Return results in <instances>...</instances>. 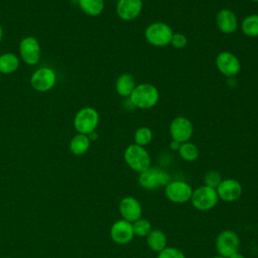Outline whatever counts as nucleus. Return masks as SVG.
Segmentation results:
<instances>
[{"instance_id":"39448f33","label":"nucleus","mask_w":258,"mask_h":258,"mask_svg":"<svg viewBox=\"0 0 258 258\" xmlns=\"http://www.w3.org/2000/svg\"><path fill=\"white\" fill-rule=\"evenodd\" d=\"M170 175L157 167H149L139 173V185L148 190H154L165 186L170 181Z\"/></svg>"},{"instance_id":"473e14b6","label":"nucleus","mask_w":258,"mask_h":258,"mask_svg":"<svg viewBox=\"0 0 258 258\" xmlns=\"http://www.w3.org/2000/svg\"><path fill=\"white\" fill-rule=\"evenodd\" d=\"M2 38H3V28H2V26L0 24V41L2 40Z\"/></svg>"},{"instance_id":"f3484780","label":"nucleus","mask_w":258,"mask_h":258,"mask_svg":"<svg viewBox=\"0 0 258 258\" xmlns=\"http://www.w3.org/2000/svg\"><path fill=\"white\" fill-rule=\"evenodd\" d=\"M216 22L219 30L225 34H231L235 32L239 25L237 15L234 11L228 8L221 9L218 12L216 16Z\"/></svg>"},{"instance_id":"72a5a7b5","label":"nucleus","mask_w":258,"mask_h":258,"mask_svg":"<svg viewBox=\"0 0 258 258\" xmlns=\"http://www.w3.org/2000/svg\"><path fill=\"white\" fill-rule=\"evenodd\" d=\"M212 258H225V257H223V256H221V255H218V256H214V257H212Z\"/></svg>"},{"instance_id":"dca6fc26","label":"nucleus","mask_w":258,"mask_h":258,"mask_svg":"<svg viewBox=\"0 0 258 258\" xmlns=\"http://www.w3.org/2000/svg\"><path fill=\"white\" fill-rule=\"evenodd\" d=\"M119 212L123 220L132 223L141 218L142 208L135 198L126 197L122 199L119 204Z\"/></svg>"},{"instance_id":"4468645a","label":"nucleus","mask_w":258,"mask_h":258,"mask_svg":"<svg viewBox=\"0 0 258 258\" xmlns=\"http://www.w3.org/2000/svg\"><path fill=\"white\" fill-rule=\"evenodd\" d=\"M219 199L226 203L235 202L242 195L241 183L234 178L223 179L216 188Z\"/></svg>"},{"instance_id":"4be33fe9","label":"nucleus","mask_w":258,"mask_h":258,"mask_svg":"<svg viewBox=\"0 0 258 258\" xmlns=\"http://www.w3.org/2000/svg\"><path fill=\"white\" fill-rule=\"evenodd\" d=\"M81 10L89 16L100 15L105 7L104 0H78Z\"/></svg>"},{"instance_id":"9b49d317","label":"nucleus","mask_w":258,"mask_h":258,"mask_svg":"<svg viewBox=\"0 0 258 258\" xmlns=\"http://www.w3.org/2000/svg\"><path fill=\"white\" fill-rule=\"evenodd\" d=\"M169 133L172 140L183 143L189 141L194 133L191 121L184 116L175 117L169 125Z\"/></svg>"},{"instance_id":"9d476101","label":"nucleus","mask_w":258,"mask_h":258,"mask_svg":"<svg viewBox=\"0 0 258 258\" xmlns=\"http://www.w3.org/2000/svg\"><path fill=\"white\" fill-rule=\"evenodd\" d=\"M192 195L191 186L183 180H170L165 185L166 198L175 204H183L190 200Z\"/></svg>"},{"instance_id":"c9c22d12","label":"nucleus","mask_w":258,"mask_h":258,"mask_svg":"<svg viewBox=\"0 0 258 258\" xmlns=\"http://www.w3.org/2000/svg\"><path fill=\"white\" fill-rule=\"evenodd\" d=\"M4 258H11V257H4Z\"/></svg>"},{"instance_id":"c85d7f7f","label":"nucleus","mask_w":258,"mask_h":258,"mask_svg":"<svg viewBox=\"0 0 258 258\" xmlns=\"http://www.w3.org/2000/svg\"><path fill=\"white\" fill-rule=\"evenodd\" d=\"M170 44L175 47V48H183L186 44H187V38L186 36L181 33V32H175L173 33L172 37H171V41H170Z\"/></svg>"},{"instance_id":"f03ea898","label":"nucleus","mask_w":258,"mask_h":258,"mask_svg":"<svg viewBox=\"0 0 258 258\" xmlns=\"http://www.w3.org/2000/svg\"><path fill=\"white\" fill-rule=\"evenodd\" d=\"M173 33L172 28L168 24L157 21L150 23L145 28L144 36L149 44L157 47H163L170 44Z\"/></svg>"},{"instance_id":"e433bc0d","label":"nucleus","mask_w":258,"mask_h":258,"mask_svg":"<svg viewBox=\"0 0 258 258\" xmlns=\"http://www.w3.org/2000/svg\"><path fill=\"white\" fill-rule=\"evenodd\" d=\"M0 77H1V74H0Z\"/></svg>"},{"instance_id":"aec40b11","label":"nucleus","mask_w":258,"mask_h":258,"mask_svg":"<svg viewBox=\"0 0 258 258\" xmlns=\"http://www.w3.org/2000/svg\"><path fill=\"white\" fill-rule=\"evenodd\" d=\"M20 60L13 52H4L0 54V74L9 75L17 71Z\"/></svg>"},{"instance_id":"20e7f679","label":"nucleus","mask_w":258,"mask_h":258,"mask_svg":"<svg viewBox=\"0 0 258 258\" xmlns=\"http://www.w3.org/2000/svg\"><path fill=\"white\" fill-rule=\"evenodd\" d=\"M100 116L93 107H84L80 109L74 117V127L78 133L90 134L95 131L99 125Z\"/></svg>"},{"instance_id":"2f4dec72","label":"nucleus","mask_w":258,"mask_h":258,"mask_svg":"<svg viewBox=\"0 0 258 258\" xmlns=\"http://www.w3.org/2000/svg\"><path fill=\"white\" fill-rule=\"evenodd\" d=\"M229 258H245V257H244V255H242V254H240V253L237 252V253L231 255Z\"/></svg>"},{"instance_id":"a211bd4d","label":"nucleus","mask_w":258,"mask_h":258,"mask_svg":"<svg viewBox=\"0 0 258 258\" xmlns=\"http://www.w3.org/2000/svg\"><path fill=\"white\" fill-rule=\"evenodd\" d=\"M136 87V83H135V79L133 77V75L129 74V73H124L121 74L115 83V89L116 92L119 96L121 97H128L131 95L132 91L134 90V88Z\"/></svg>"},{"instance_id":"b1692460","label":"nucleus","mask_w":258,"mask_h":258,"mask_svg":"<svg viewBox=\"0 0 258 258\" xmlns=\"http://www.w3.org/2000/svg\"><path fill=\"white\" fill-rule=\"evenodd\" d=\"M178 154L183 160L191 162V161H195L196 159H198L199 149L196 144H194L192 142L186 141V142H183L180 144L179 149H178Z\"/></svg>"},{"instance_id":"2eb2a0df","label":"nucleus","mask_w":258,"mask_h":258,"mask_svg":"<svg viewBox=\"0 0 258 258\" xmlns=\"http://www.w3.org/2000/svg\"><path fill=\"white\" fill-rule=\"evenodd\" d=\"M110 236L112 240L117 244H128L134 237L132 224L123 219L116 221L110 229Z\"/></svg>"},{"instance_id":"f704fd0d","label":"nucleus","mask_w":258,"mask_h":258,"mask_svg":"<svg viewBox=\"0 0 258 258\" xmlns=\"http://www.w3.org/2000/svg\"><path fill=\"white\" fill-rule=\"evenodd\" d=\"M250 1H252V2H258V0H250Z\"/></svg>"},{"instance_id":"cd10ccee","label":"nucleus","mask_w":258,"mask_h":258,"mask_svg":"<svg viewBox=\"0 0 258 258\" xmlns=\"http://www.w3.org/2000/svg\"><path fill=\"white\" fill-rule=\"evenodd\" d=\"M157 258H185L181 250L173 247H165L163 250L158 252Z\"/></svg>"},{"instance_id":"5701e85b","label":"nucleus","mask_w":258,"mask_h":258,"mask_svg":"<svg viewBox=\"0 0 258 258\" xmlns=\"http://www.w3.org/2000/svg\"><path fill=\"white\" fill-rule=\"evenodd\" d=\"M241 30L248 37L258 36V14H251L241 22Z\"/></svg>"},{"instance_id":"bb28decb","label":"nucleus","mask_w":258,"mask_h":258,"mask_svg":"<svg viewBox=\"0 0 258 258\" xmlns=\"http://www.w3.org/2000/svg\"><path fill=\"white\" fill-rule=\"evenodd\" d=\"M221 181H222V176H221L220 172H218L216 170H210L204 176L205 185L213 187V188H217Z\"/></svg>"},{"instance_id":"c756f323","label":"nucleus","mask_w":258,"mask_h":258,"mask_svg":"<svg viewBox=\"0 0 258 258\" xmlns=\"http://www.w3.org/2000/svg\"><path fill=\"white\" fill-rule=\"evenodd\" d=\"M180 144H181V143H179L178 141L172 140V141L169 143V147H170V149H171V150H174V151H178Z\"/></svg>"},{"instance_id":"f8f14e48","label":"nucleus","mask_w":258,"mask_h":258,"mask_svg":"<svg viewBox=\"0 0 258 258\" xmlns=\"http://www.w3.org/2000/svg\"><path fill=\"white\" fill-rule=\"evenodd\" d=\"M216 67L222 75L228 78L237 76L241 71V62L238 56L230 51H222L217 55Z\"/></svg>"},{"instance_id":"7ed1b4c3","label":"nucleus","mask_w":258,"mask_h":258,"mask_svg":"<svg viewBox=\"0 0 258 258\" xmlns=\"http://www.w3.org/2000/svg\"><path fill=\"white\" fill-rule=\"evenodd\" d=\"M124 159L127 165L137 172H142L150 167L151 159L148 151L140 145L130 144L124 151Z\"/></svg>"},{"instance_id":"f257e3e1","label":"nucleus","mask_w":258,"mask_h":258,"mask_svg":"<svg viewBox=\"0 0 258 258\" xmlns=\"http://www.w3.org/2000/svg\"><path fill=\"white\" fill-rule=\"evenodd\" d=\"M158 100L159 92L157 88L148 83L136 85L129 96V102L131 105L138 109H150L157 104Z\"/></svg>"},{"instance_id":"393cba45","label":"nucleus","mask_w":258,"mask_h":258,"mask_svg":"<svg viewBox=\"0 0 258 258\" xmlns=\"http://www.w3.org/2000/svg\"><path fill=\"white\" fill-rule=\"evenodd\" d=\"M152 137H153L152 130L149 127H146V126L139 127L134 133L135 144L143 146V147L151 142Z\"/></svg>"},{"instance_id":"0eeeda50","label":"nucleus","mask_w":258,"mask_h":258,"mask_svg":"<svg viewBox=\"0 0 258 258\" xmlns=\"http://www.w3.org/2000/svg\"><path fill=\"white\" fill-rule=\"evenodd\" d=\"M56 84V74L48 67L37 69L30 77L31 87L40 93L50 91Z\"/></svg>"},{"instance_id":"412c9836","label":"nucleus","mask_w":258,"mask_h":258,"mask_svg":"<svg viewBox=\"0 0 258 258\" xmlns=\"http://www.w3.org/2000/svg\"><path fill=\"white\" fill-rule=\"evenodd\" d=\"M166 236L163 231L159 229L151 230L147 235V245L154 252H160L166 247Z\"/></svg>"},{"instance_id":"1a4fd4ad","label":"nucleus","mask_w":258,"mask_h":258,"mask_svg":"<svg viewBox=\"0 0 258 258\" xmlns=\"http://www.w3.org/2000/svg\"><path fill=\"white\" fill-rule=\"evenodd\" d=\"M240 240L238 235L232 230L222 231L216 240V248L219 255L229 258L231 255L238 252Z\"/></svg>"},{"instance_id":"6e6552de","label":"nucleus","mask_w":258,"mask_h":258,"mask_svg":"<svg viewBox=\"0 0 258 258\" xmlns=\"http://www.w3.org/2000/svg\"><path fill=\"white\" fill-rule=\"evenodd\" d=\"M20 58L28 66L38 63L41 57V47L34 36H26L19 42Z\"/></svg>"},{"instance_id":"6ab92c4d","label":"nucleus","mask_w":258,"mask_h":258,"mask_svg":"<svg viewBox=\"0 0 258 258\" xmlns=\"http://www.w3.org/2000/svg\"><path fill=\"white\" fill-rule=\"evenodd\" d=\"M90 144L91 140L89 139L88 135L78 133L71 139L69 149L74 155H83L90 148Z\"/></svg>"},{"instance_id":"423d86ee","label":"nucleus","mask_w":258,"mask_h":258,"mask_svg":"<svg viewBox=\"0 0 258 258\" xmlns=\"http://www.w3.org/2000/svg\"><path fill=\"white\" fill-rule=\"evenodd\" d=\"M219 201V197L216 188L202 185L192 190L190 198L191 205L199 211H209L213 209Z\"/></svg>"},{"instance_id":"7c9ffc66","label":"nucleus","mask_w":258,"mask_h":258,"mask_svg":"<svg viewBox=\"0 0 258 258\" xmlns=\"http://www.w3.org/2000/svg\"><path fill=\"white\" fill-rule=\"evenodd\" d=\"M88 137H89V139L92 141V140H96L97 138H98V134L96 133V131H93V132H91L90 134H88Z\"/></svg>"},{"instance_id":"a878e982","label":"nucleus","mask_w":258,"mask_h":258,"mask_svg":"<svg viewBox=\"0 0 258 258\" xmlns=\"http://www.w3.org/2000/svg\"><path fill=\"white\" fill-rule=\"evenodd\" d=\"M134 235L138 237H147L151 232V223L146 219H138L132 224Z\"/></svg>"},{"instance_id":"ddd939ff","label":"nucleus","mask_w":258,"mask_h":258,"mask_svg":"<svg viewBox=\"0 0 258 258\" xmlns=\"http://www.w3.org/2000/svg\"><path fill=\"white\" fill-rule=\"evenodd\" d=\"M142 8V0H118L116 4V13L120 19L132 21L140 15Z\"/></svg>"}]
</instances>
